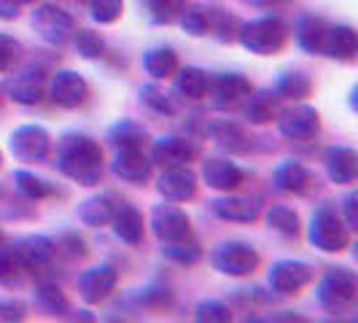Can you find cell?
Returning <instances> with one entry per match:
<instances>
[{"label":"cell","instance_id":"21","mask_svg":"<svg viewBox=\"0 0 358 323\" xmlns=\"http://www.w3.org/2000/svg\"><path fill=\"white\" fill-rule=\"evenodd\" d=\"M110 227H113L116 237L122 243H127V245H141L143 243V234H145L143 215H141V210L135 205H129V202H119L116 205L113 218H110Z\"/></svg>","mask_w":358,"mask_h":323},{"label":"cell","instance_id":"33","mask_svg":"<svg viewBox=\"0 0 358 323\" xmlns=\"http://www.w3.org/2000/svg\"><path fill=\"white\" fill-rule=\"evenodd\" d=\"M14 183H17L19 194L27 199H46L57 194V189L49 180L38 178L36 173H27V170H17L14 173Z\"/></svg>","mask_w":358,"mask_h":323},{"label":"cell","instance_id":"12","mask_svg":"<svg viewBox=\"0 0 358 323\" xmlns=\"http://www.w3.org/2000/svg\"><path fill=\"white\" fill-rule=\"evenodd\" d=\"M116 283H119V272L110 264L84 269L78 278V294L87 305H100L103 299H108L116 291Z\"/></svg>","mask_w":358,"mask_h":323},{"label":"cell","instance_id":"8","mask_svg":"<svg viewBox=\"0 0 358 323\" xmlns=\"http://www.w3.org/2000/svg\"><path fill=\"white\" fill-rule=\"evenodd\" d=\"M151 229L157 234L159 243H176L194 237L192 234V218L186 210H180L178 202H162L151 210Z\"/></svg>","mask_w":358,"mask_h":323},{"label":"cell","instance_id":"13","mask_svg":"<svg viewBox=\"0 0 358 323\" xmlns=\"http://www.w3.org/2000/svg\"><path fill=\"white\" fill-rule=\"evenodd\" d=\"M159 194L167 202H189V199L197 197V173L189 167V164H180V167H167L159 178Z\"/></svg>","mask_w":358,"mask_h":323},{"label":"cell","instance_id":"46","mask_svg":"<svg viewBox=\"0 0 358 323\" xmlns=\"http://www.w3.org/2000/svg\"><path fill=\"white\" fill-rule=\"evenodd\" d=\"M54 245H57V253H65L71 259H84L87 256V245H84V240L78 234H68V237H62Z\"/></svg>","mask_w":358,"mask_h":323},{"label":"cell","instance_id":"20","mask_svg":"<svg viewBox=\"0 0 358 323\" xmlns=\"http://www.w3.org/2000/svg\"><path fill=\"white\" fill-rule=\"evenodd\" d=\"M326 173L329 178L340 186H348V183H356L358 178V154L356 148L350 145H331L326 151Z\"/></svg>","mask_w":358,"mask_h":323},{"label":"cell","instance_id":"37","mask_svg":"<svg viewBox=\"0 0 358 323\" xmlns=\"http://www.w3.org/2000/svg\"><path fill=\"white\" fill-rule=\"evenodd\" d=\"M38 302H41L43 310H49L52 315H68L71 313V302H68L65 291L59 286H54V283H43V286L38 288Z\"/></svg>","mask_w":358,"mask_h":323},{"label":"cell","instance_id":"48","mask_svg":"<svg viewBox=\"0 0 358 323\" xmlns=\"http://www.w3.org/2000/svg\"><path fill=\"white\" fill-rule=\"evenodd\" d=\"M342 210H345L342 221L348 224V229H356V227H358V194H356V192H350V194L345 197Z\"/></svg>","mask_w":358,"mask_h":323},{"label":"cell","instance_id":"44","mask_svg":"<svg viewBox=\"0 0 358 323\" xmlns=\"http://www.w3.org/2000/svg\"><path fill=\"white\" fill-rule=\"evenodd\" d=\"M19 54H22V46L11 36H3L0 33V73H8L14 65H17Z\"/></svg>","mask_w":358,"mask_h":323},{"label":"cell","instance_id":"3","mask_svg":"<svg viewBox=\"0 0 358 323\" xmlns=\"http://www.w3.org/2000/svg\"><path fill=\"white\" fill-rule=\"evenodd\" d=\"M310 243L323 253H340L350 245V229L342 221L337 205L323 202L310 221Z\"/></svg>","mask_w":358,"mask_h":323},{"label":"cell","instance_id":"31","mask_svg":"<svg viewBox=\"0 0 358 323\" xmlns=\"http://www.w3.org/2000/svg\"><path fill=\"white\" fill-rule=\"evenodd\" d=\"M108 141L116 145V148H143L145 141H148V135H145V129L141 124H135V122H119V124L110 127V132H108Z\"/></svg>","mask_w":358,"mask_h":323},{"label":"cell","instance_id":"36","mask_svg":"<svg viewBox=\"0 0 358 323\" xmlns=\"http://www.w3.org/2000/svg\"><path fill=\"white\" fill-rule=\"evenodd\" d=\"M178 22H180V27L194 38L210 33V11L202 8V6H186L183 14L178 17Z\"/></svg>","mask_w":358,"mask_h":323},{"label":"cell","instance_id":"4","mask_svg":"<svg viewBox=\"0 0 358 323\" xmlns=\"http://www.w3.org/2000/svg\"><path fill=\"white\" fill-rule=\"evenodd\" d=\"M358 294V280L350 269L345 267H331L323 275L321 286H318V302L326 313L331 315H342L348 313Z\"/></svg>","mask_w":358,"mask_h":323},{"label":"cell","instance_id":"32","mask_svg":"<svg viewBox=\"0 0 358 323\" xmlns=\"http://www.w3.org/2000/svg\"><path fill=\"white\" fill-rule=\"evenodd\" d=\"M162 253L176 261L180 267H192L202 259V248L194 237H186V240H176V243H162Z\"/></svg>","mask_w":358,"mask_h":323},{"label":"cell","instance_id":"23","mask_svg":"<svg viewBox=\"0 0 358 323\" xmlns=\"http://www.w3.org/2000/svg\"><path fill=\"white\" fill-rule=\"evenodd\" d=\"M323 54L340 62H353L358 54V33L348 24H329L326 33V43H323Z\"/></svg>","mask_w":358,"mask_h":323},{"label":"cell","instance_id":"11","mask_svg":"<svg viewBox=\"0 0 358 323\" xmlns=\"http://www.w3.org/2000/svg\"><path fill=\"white\" fill-rule=\"evenodd\" d=\"M49 97L54 106L65 108V110H76L90 100V84L84 81V76L76 71H59L49 81Z\"/></svg>","mask_w":358,"mask_h":323},{"label":"cell","instance_id":"54","mask_svg":"<svg viewBox=\"0 0 358 323\" xmlns=\"http://www.w3.org/2000/svg\"><path fill=\"white\" fill-rule=\"evenodd\" d=\"M0 164H3V151H0Z\"/></svg>","mask_w":358,"mask_h":323},{"label":"cell","instance_id":"16","mask_svg":"<svg viewBox=\"0 0 358 323\" xmlns=\"http://www.w3.org/2000/svg\"><path fill=\"white\" fill-rule=\"evenodd\" d=\"M110 170L116 178L143 186L145 180L151 178V159L143 154V148H116Z\"/></svg>","mask_w":358,"mask_h":323},{"label":"cell","instance_id":"43","mask_svg":"<svg viewBox=\"0 0 358 323\" xmlns=\"http://www.w3.org/2000/svg\"><path fill=\"white\" fill-rule=\"evenodd\" d=\"M141 100H143L151 110H157V113H164V116L176 113V106L170 103V97H167L159 87H154V84H145L143 89H141Z\"/></svg>","mask_w":358,"mask_h":323},{"label":"cell","instance_id":"2","mask_svg":"<svg viewBox=\"0 0 358 323\" xmlns=\"http://www.w3.org/2000/svg\"><path fill=\"white\" fill-rule=\"evenodd\" d=\"M291 38V27L280 17H262L245 22L237 30V41L243 43V49L259 57H272L278 54Z\"/></svg>","mask_w":358,"mask_h":323},{"label":"cell","instance_id":"26","mask_svg":"<svg viewBox=\"0 0 358 323\" xmlns=\"http://www.w3.org/2000/svg\"><path fill=\"white\" fill-rule=\"evenodd\" d=\"M210 135L221 148H227L229 154H248L251 151V141L248 135L243 132V127L229 122V119H221L210 124Z\"/></svg>","mask_w":358,"mask_h":323},{"label":"cell","instance_id":"40","mask_svg":"<svg viewBox=\"0 0 358 323\" xmlns=\"http://www.w3.org/2000/svg\"><path fill=\"white\" fill-rule=\"evenodd\" d=\"M194 318L199 323H229L232 321V310L229 305L218 302V299H208V302H199Z\"/></svg>","mask_w":358,"mask_h":323},{"label":"cell","instance_id":"52","mask_svg":"<svg viewBox=\"0 0 358 323\" xmlns=\"http://www.w3.org/2000/svg\"><path fill=\"white\" fill-rule=\"evenodd\" d=\"M3 245H6V237H3V232H0V248H3Z\"/></svg>","mask_w":358,"mask_h":323},{"label":"cell","instance_id":"49","mask_svg":"<svg viewBox=\"0 0 358 323\" xmlns=\"http://www.w3.org/2000/svg\"><path fill=\"white\" fill-rule=\"evenodd\" d=\"M19 11H22V6H19L17 0H0V19L11 22V19L19 17Z\"/></svg>","mask_w":358,"mask_h":323},{"label":"cell","instance_id":"42","mask_svg":"<svg viewBox=\"0 0 358 323\" xmlns=\"http://www.w3.org/2000/svg\"><path fill=\"white\" fill-rule=\"evenodd\" d=\"M210 33H213L218 41L229 43V41L237 38V22H234V17H229L227 11L213 8V11H210Z\"/></svg>","mask_w":358,"mask_h":323},{"label":"cell","instance_id":"19","mask_svg":"<svg viewBox=\"0 0 358 323\" xmlns=\"http://www.w3.org/2000/svg\"><path fill=\"white\" fill-rule=\"evenodd\" d=\"M202 178H205V183L210 189L229 194V192H237L243 186L245 173L229 159H205V164H202Z\"/></svg>","mask_w":358,"mask_h":323},{"label":"cell","instance_id":"27","mask_svg":"<svg viewBox=\"0 0 358 323\" xmlns=\"http://www.w3.org/2000/svg\"><path fill=\"white\" fill-rule=\"evenodd\" d=\"M143 68L151 78L164 81L170 76L178 73V54L173 52L170 46H157V49H148L143 54Z\"/></svg>","mask_w":358,"mask_h":323},{"label":"cell","instance_id":"34","mask_svg":"<svg viewBox=\"0 0 358 323\" xmlns=\"http://www.w3.org/2000/svg\"><path fill=\"white\" fill-rule=\"evenodd\" d=\"M275 92H278L280 97H288V100H305L307 94L313 92V81L307 78L305 73H299V71L283 73V76L278 78Z\"/></svg>","mask_w":358,"mask_h":323},{"label":"cell","instance_id":"51","mask_svg":"<svg viewBox=\"0 0 358 323\" xmlns=\"http://www.w3.org/2000/svg\"><path fill=\"white\" fill-rule=\"evenodd\" d=\"M19 6H27V3H33V0H17Z\"/></svg>","mask_w":358,"mask_h":323},{"label":"cell","instance_id":"50","mask_svg":"<svg viewBox=\"0 0 358 323\" xmlns=\"http://www.w3.org/2000/svg\"><path fill=\"white\" fill-rule=\"evenodd\" d=\"M256 6H264V8H269V6H278V3H288V0H253Z\"/></svg>","mask_w":358,"mask_h":323},{"label":"cell","instance_id":"30","mask_svg":"<svg viewBox=\"0 0 358 323\" xmlns=\"http://www.w3.org/2000/svg\"><path fill=\"white\" fill-rule=\"evenodd\" d=\"M176 87L183 97L189 100H202L208 97V89H210V76L199 68H183V71L176 76Z\"/></svg>","mask_w":358,"mask_h":323},{"label":"cell","instance_id":"14","mask_svg":"<svg viewBox=\"0 0 358 323\" xmlns=\"http://www.w3.org/2000/svg\"><path fill=\"white\" fill-rule=\"evenodd\" d=\"M14 253H17L19 264L24 269H43L52 264V259L57 256V245L54 240L43 237V234H27L17 240L14 245Z\"/></svg>","mask_w":358,"mask_h":323},{"label":"cell","instance_id":"38","mask_svg":"<svg viewBox=\"0 0 358 323\" xmlns=\"http://www.w3.org/2000/svg\"><path fill=\"white\" fill-rule=\"evenodd\" d=\"M71 38L76 52L81 54L84 59H97V57H103V52H106V41L97 36V33H92V30H73Z\"/></svg>","mask_w":358,"mask_h":323},{"label":"cell","instance_id":"45","mask_svg":"<svg viewBox=\"0 0 358 323\" xmlns=\"http://www.w3.org/2000/svg\"><path fill=\"white\" fill-rule=\"evenodd\" d=\"M24 267L19 264L14 248H11V245H3V248H0V280H11Z\"/></svg>","mask_w":358,"mask_h":323},{"label":"cell","instance_id":"9","mask_svg":"<svg viewBox=\"0 0 358 323\" xmlns=\"http://www.w3.org/2000/svg\"><path fill=\"white\" fill-rule=\"evenodd\" d=\"M315 272L305 261H275L269 267V288L280 296H296L313 283Z\"/></svg>","mask_w":358,"mask_h":323},{"label":"cell","instance_id":"22","mask_svg":"<svg viewBox=\"0 0 358 323\" xmlns=\"http://www.w3.org/2000/svg\"><path fill=\"white\" fill-rule=\"evenodd\" d=\"M272 183L283 194H305L307 189L313 186V173L307 170L302 162L288 159L283 164H278V170L272 175Z\"/></svg>","mask_w":358,"mask_h":323},{"label":"cell","instance_id":"15","mask_svg":"<svg viewBox=\"0 0 358 323\" xmlns=\"http://www.w3.org/2000/svg\"><path fill=\"white\" fill-rule=\"evenodd\" d=\"M197 145L186 138H159L154 148H151V164H159V167H180V164H192L197 159Z\"/></svg>","mask_w":358,"mask_h":323},{"label":"cell","instance_id":"29","mask_svg":"<svg viewBox=\"0 0 358 323\" xmlns=\"http://www.w3.org/2000/svg\"><path fill=\"white\" fill-rule=\"evenodd\" d=\"M278 116V97L269 89L251 92L245 97V119L251 124H269Z\"/></svg>","mask_w":358,"mask_h":323},{"label":"cell","instance_id":"39","mask_svg":"<svg viewBox=\"0 0 358 323\" xmlns=\"http://www.w3.org/2000/svg\"><path fill=\"white\" fill-rule=\"evenodd\" d=\"M186 6H189V0H148V11H151L154 22H159V24L178 22Z\"/></svg>","mask_w":358,"mask_h":323},{"label":"cell","instance_id":"5","mask_svg":"<svg viewBox=\"0 0 358 323\" xmlns=\"http://www.w3.org/2000/svg\"><path fill=\"white\" fill-rule=\"evenodd\" d=\"M210 264H213L221 275H229V278H248L253 275L262 259L259 253L253 251L248 243H240V240H227L221 245H215L210 253Z\"/></svg>","mask_w":358,"mask_h":323},{"label":"cell","instance_id":"1","mask_svg":"<svg viewBox=\"0 0 358 323\" xmlns=\"http://www.w3.org/2000/svg\"><path fill=\"white\" fill-rule=\"evenodd\" d=\"M103 145L90 135L68 132L57 141V167L62 175L81 183V186H94L103 178Z\"/></svg>","mask_w":358,"mask_h":323},{"label":"cell","instance_id":"24","mask_svg":"<svg viewBox=\"0 0 358 323\" xmlns=\"http://www.w3.org/2000/svg\"><path fill=\"white\" fill-rule=\"evenodd\" d=\"M213 213L221 218V221H232V224H253L259 215H262V208L248 197H221L213 202Z\"/></svg>","mask_w":358,"mask_h":323},{"label":"cell","instance_id":"7","mask_svg":"<svg viewBox=\"0 0 358 323\" xmlns=\"http://www.w3.org/2000/svg\"><path fill=\"white\" fill-rule=\"evenodd\" d=\"M278 132L288 141L307 143L321 132V116L313 106H291L278 113Z\"/></svg>","mask_w":358,"mask_h":323},{"label":"cell","instance_id":"35","mask_svg":"<svg viewBox=\"0 0 358 323\" xmlns=\"http://www.w3.org/2000/svg\"><path fill=\"white\" fill-rule=\"evenodd\" d=\"M267 224L283 237H296L299 234V215L286 205H272L267 210Z\"/></svg>","mask_w":358,"mask_h":323},{"label":"cell","instance_id":"28","mask_svg":"<svg viewBox=\"0 0 358 323\" xmlns=\"http://www.w3.org/2000/svg\"><path fill=\"white\" fill-rule=\"evenodd\" d=\"M326 33H329V24L321 17H302L296 24V41L310 54H323Z\"/></svg>","mask_w":358,"mask_h":323},{"label":"cell","instance_id":"17","mask_svg":"<svg viewBox=\"0 0 358 323\" xmlns=\"http://www.w3.org/2000/svg\"><path fill=\"white\" fill-rule=\"evenodd\" d=\"M210 94H213L215 108H237L245 103V97L253 92L251 81L240 73H224L215 81H210Z\"/></svg>","mask_w":358,"mask_h":323},{"label":"cell","instance_id":"41","mask_svg":"<svg viewBox=\"0 0 358 323\" xmlns=\"http://www.w3.org/2000/svg\"><path fill=\"white\" fill-rule=\"evenodd\" d=\"M90 11L94 22L100 24H113L124 11V0H90Z\"/></svg>","mask_w":358,"mask_h":323},{"label":"cell","instance_id":"53","mask_svg":"<svg viewBox=\"0 0 358 323\" xmlns=\"http://www.w3.org/2000/svg\"><path fill=\"white\" fill-rule=\"evenodd\" d=\"M0 106H3V84H0Z\"/></svg>","mask_w":358,"mask_h":323},{"label":"cell","instance_id":"6","mask_svg":"<svg viewBox=\"0 0 358 323\" xmlns=\"http://www.w3.org/2000/svg\"><path fill=\"white\" fill-rule=\"evenodd\" d=\"M33 27H36V33L46 43L62 46V43L71 41L73 30H76V22H73V17L65 8L43 3V6H38L36 11H33Z\"/></svg>","mask_w":358,"mask_h":323},{"label":"cell","instance_id":"10","mask_svg":"<svg viewBox=\"0 0 358 323\" xmlns=\"http://www.w3.org/2000/svg\"><path fill=\"white\" fill-rule=\"evenodd\" d=\"M8 148L14 154V159L19 162H46L49 151H52V138L43 127L38 124H24L19 127L17 132L11 135Z\"/></svg>","mask_w":358,"mask_h":323},{"label":"cell","instance_id":"18","mask_svg":"<svg viewBox=\"0 0 358 323\" xmlns=\"http://www.w3.org/2000/svg\"><path fill=\"white\" fill-rule=\"evenodd\" d=\"M8 94L19 106H38L46 94V76L38 68H27V71L17 73L8 81Z\"/></svg>","mask_w":358,"mask_h":323},{"label":"cell","instance_id":"25","mask_svg":"<svg viewBox=\"0 0 358 323\" xmlns=\"http://www.w3.org/2000/svg\"><path fill=\"white\" fill-rule=\"evenodd\" d=\"M119 202H122V199H116V194H97V197L84 199V202L78 205V218H81V224L94 227V229H97V227H108Z\"/></svg>","mask_w":358,"mask_h":323},{"label":"cell","instance_id":"47","mask_svg":"<svg viewBox=\"0 0 358 323\" xmlns=\"http://www.w3.org/2000/svg\"><path fill=\"white\" fill-rule=\"evenodd\" d=\"M24 315H27V310L22 302H14V299L0 302V321H22Z\"/></svg>","mask_w":358,"mask_h":323}]
</instances>
